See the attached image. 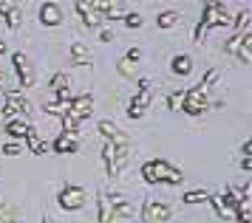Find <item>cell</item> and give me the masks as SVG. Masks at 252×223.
<instances>
[{
    "instance_id": "obj_34",
    "label": "cell",
    "mask_w": 252,
    "mask_h": 223,
    "mask_svg": "<svg viewBox=\"0 0 252 223\" xmlns=\"http://www.w3.org/2000/svg\"><path fill=\"white\" fill-rule=\"evenodd\" d=\"M12 9H14V3H9V0H0V14H9Z\"/></svg>"
},
{
    "instance_id": "obj_2",
    "label": "cell",
    "mask_w": 252,
    "mask_h": 223,
    "mask_svg": "<svg viewBox=\"0 0 252 223\" xmlns=\"http://www.w3.org/2000/svg\"><path fill=\"white\" fill-rule=\"evenodd\" d=\"M57 201H60V206L65 209V212H80L82 206L88 203V195H85V190L82 187H63V192L57 195Z\"/></svg>"
},
{
    "instance_id": "obj_37",
    "label": "cell",
    "mask_w": 252,
    "mask_h": 223,
    "mask_svg": "<svg viewBox=\"0 0 252 223\" xmlns=\"http://www.w3.org/2000/svg\"><path fill=\"white\" fill-rule=\"evenodd\" d=\"M99 40H102V43H114V34H111V31H102V34H99Z\"/></svg>"
},
{
    "instance_id": "obj_20",
    "label": "cell",
    "mask_w": 252,
    "mask_h": 223,
    "mask_svg": "<svg viewBox=\"0 0 252 223\" xmlns=\"http://www.w3.org/2000/svg\"><path fill=\"white\" fill-rule=\"evenodd\" d=\"M218 77H221V71H218V68H210L204 77H201V82H198V90H201V93H207V88H213V85L218 82Z\"/></svg>"
},
{
    "instance_id": "obj_4",
    "label": "cell",
    "mask_w": 252,
    "mask_h": 223,
    "mask_svg": "<svg viewBox=\"0 0 252 223\" xmlns=\"http://www.w3.org/2000/svg\"><path fill=\"white\" fill-rule=\"evenodd\" d=\"M167 218H170V203L153 201V198L142 203V223H164Z\"/></svg>"
},
{
    "instance_id": "obj_36",
    "label": "cell",
    "mask_w": 252,
    "mask_h": 223,
    "mask_svg": "<svg viewBox=\"0 0 252 223\" xmlns=\"http://www.w3.org/2000/svg\"><path fill=\"white\" fill-rule=\"evenodd\" d=\"M241 169H244V172H250V169H252V158H241Z\"/></svg>"
},
{
    "instance_id": "obj_38",
    "label": "cell",
    "mask_w": 252,
    "mask_h": 223,
    "mask_svg": "<svg viewBox=\"0 0 252 223\" xmlns=\"http://www.w3.org/2000/svg\"><path fill=\"white\" fill-rule=\"evenodd\" d=\"M9 51V45H6V40H0V54H6Z\"/></svg>"
},
{
    "instance_id": "obj_40",
    "label": "cell",
    "mask_w": 252,
    "mask_h": 223,
    "mask_svg": "<svg viewBox=\"0 0 252 223\" xmlns=\"http://www.w3.org/2000/svg\"><path fill=\"white\" fill-rule=\"evenodd\" d=\"M43 223H51V218H48V215H46V218H43Z\"/></svg>"
},
{
    "instance_id": "obj_16",
    "label": "cell",
    "mask_w": 252,
    "mask_h": 223,
    "mask_svg": "<svg viewBox=\"0 0 252 223\" xmlns=\"http://www.w3.org/2000/svg\"><path fill=\"white\" fill-rule=\"evenodd\" d=\"M182 11H159V17H156V26H159V28H176V26H179V23H182Z\"/></svg>"
},
{
    "instance_id": "obj_31",
    "label": "cell",
    "mask_w": 252,
    "mask_h": 223,
    "mask_svg": "<svg viewBox=\"0 0 252 223\" xmlns=\"http://www.w3.org/2000/svg\"><path fill=\"white\" fill-rule=\"evenodd\" d=\"M125 59H130V62H136V65H139V59H142V51H139V48H130V51L125 54Z\"/></svg>"
},
{
    "instance_id": "obj_25",
    "label": "cell",
    "mask_w": 252,
    "mask_h": 223,
    "mask_svg": "<svg viewBox=\"0 0 252 223\" xmlns=\"http://www.w3.org/2000/svg\"><path fill=\"white\" fill-rule=\"evenodd\" d=\"M184 93H187V90H173L170 96H167V108H170V111H182V105H184Z\"/></svg>"
},
{
    "instance_id": "obj_23",
    "label": "cell",
    "mask_w": 252,
    "mask_h": 223,
    "mask_svg": "<svg viewBox=\"0 0 252 223\" xmlns=\"http://www.w3.org/2000/svg\"><path fill=\"white\" fill-rule=\"evenodd\" d=\"M150 99H153V96H150V88H148V90H139L136 96L130 99V105H133V108H139V111H148V108H150Z\"/></svg>"
},
{
    "instance_id": "obj_18",
    "label": "cell",
    "mask_w": 252,
    "mask_h": 223,
    "mask_svg": "<svg viewBox=\"0 0 252 223\" xmlns=\"http://www.w3.org/2000/svg\"><path fill=\"white\" fill-rule=\"evenodd\" d=\"M235 54H238V59L244 62V65L252 62V34H244V37H241V45H238Z\"/></svg>"
},
{
    "instance_id": "obj_26",
    "label": "cell",
    "mask_w": 252,
    "mask_h": 223,
    "mask_svg": "<svg viewBox=\"0 0 252 223\" xmlns=\"http://www.w3.org/2000/svg\"><path fill=\"white\" fill-rule=\"evenodd\" d=\"M20 23H23V11L17 9V6H14L12 11H9V14H6V26H9V28H20Z\"/></svg>"
},
{
    "instance_id": "obj_3",
    "label": "cell",
    "mask_w": 252,
    "mask_h": 223,
    "mask_svg": "<svg viewBox=\"0 0 252 223\" xmlns=\"http://www.w3.org/2000/svg\"><path fill=\"white\" fill-rule=\"evenodd\" d=\"M150 172H153V178H156V184H173V187H179L184 181L182 169H176L173 164H167V161H161V158H156V161H150Z\"/></svg>"
},
{
    "instance_id": "obj_5",
    "label": "cell",
    "mask_w": 252,
    "mask_h": 223,
    "mask_svg": "<svg viewBox=\"0 0 252 223\" xmlns=\"http://www.w3.org/2000/svg\"><path fill=\"white\" fill-rule=\"evenodd\" d=\"M12 62H14V71H17V77H20V88H34V68H32V62L26 59L23 51H17V54H12Z\"/></svg>"
},
{
    "instance_id": "obj_10",
    "label": "cell",
    "mask_w": 252,
    "mask_h": 223,
    "mask_svg": "<svg viewBox=\"0 0 252 223\" xmlns=\"http://www.w3.org/2000/svg\"><path fill=\"white\" fill-rule=\"evenodd\" d=\"M71 62H74V65H80V68L94 65V54H91V48L82 43V40H74V43H71Z\"/></svg>"
},
{
    "instance_id": "obj_21",
    "label": "cell",
    "mask_w": 252,
    "mask_h": 223,
    "mask_svg": "<svg viewBox=\"0 0 252 223\" xmlns=\"http://www.w3.org/2000/svg\"><path fill=\"white\" fill-rule=\"evenodd\" d=\"M6 133L12 136V139H26L29 124H26V122H6Z\"/></svg>"
},
{
    "instance_id": "obj_8",
    "label": "cell",
    "mask_w": 252,
    "mask_h": 223,
    "mask_svg": "<svg viewBox=\"0 0 252 223\" xmlns=\"http://www.w3.org/2000/svg\"><path fill=\"white\" fill-rule=\"evenodd\" d=\"M91 113H94V96L82 93V96H77V99H71V105H68V116H74L77 122L88 119Z\"/></svg>"
},
{
    "instance_id": "obj_33",
    "label": "cell",
    "mask_w": 252,
    "mask_h": 223,
    "mask_svg": "<svg viewBox=\"0 0 252 223\" xmlns=\"http://www.w3.org/2000/svg\"><path fill=\"white\" fill-rule=\"evenodd\" d=\"M127 116L136 122V119H142V116H145V111H139V108H133V105H130V108H127Z\"/></svg>"
},
{
    "instance_id": "obj_9",
    "label": "cell",
    "mask_w": 252,
    "mask_h": 223,
    "mask_svg": "<svg viewBox=\"0 0 252 223\" xmlns=\"http://www.w3.org/2000/svg\"><path fill=\"white\" fill-rule=\"evenodd\" d=\"M74 9H77V14L82 17V23H85L88 28H94V26H102V14L94 9V3L80 0V3H74Z\"/></svg>"
},
{
    "instance_id": "obj_19",
    "label": "cell",
    "mask_w": 252,
    "mask_h": 223,
    "mask_svg": "<svg viewBox=\"0 0 252 223\" xmlns=\"http://www.w3.org/2000/svg\"><path fill=\"white\" fill-rule=\"evenodd\" d=\"M99 223H114V203H111V195H102V198H99Z\"/></svg>"
},
{
    "instance_id": "obj_22",
    "label": "cell",
    "mask_w": 252,
    "mask_h": 223,
    "mask_svg": "<svg viewBox=\"0 0 252 223\" xmlns=\"http://www.w3.org/2000/svg\"><path fill=\"white\" fill-rule=\"evenodd\" d=\"M184 203H207L210 201V192L207 190H193V192H184Z\"/></svg>"
},
{
    "instance_id": "obj_1",
    "label": "cell",
    "mask_w": 252,
    "mask_h": 223,
    "mask_svg": "<svg viewBox=\"0 0 252 223\" xmlns=\"http://www.w3.org/2000/svg\"><path fill=\"white\" fill-rule=\"evenodd\" d=\"M213 26H229L232 28V14L224 3H204L201 9V20L195 26V43H204V34L213 28Z\"/></svg>"
},
{
    "instance_id": "obj_11",
    "label": "cell",
    "mask_w": 252,
    "mask_h": 223,
    "mask_svg": "<svg viewBox=\"0 0 252 223\" xmlns=\"http://www.w3.org/2000/svg\"><path fill=\"white\" fill-rule=\"evenodd\" d=\"M65 20V14H63V9H60V3H43L40 6V23L43 26H60V23Z\"/></svg>"
},
{
    "instance_id": "obj_30",
    "label": "cell",
    "mask_w": 252,
    "mask_h": 223,
    "mask_svg": "<svg viewBox=\"0 0 252 223\" xmlns=\"http://www.w3.org/2000/svg\"><path fill=\"white\" fill-rule=\"evenodd\" d=\"M142 181H145V184H156L153 172H150V161H148V164H142Z\"/></svg>"
},
{
    "instance_id": "obj_12",
    "label": "cell",
    "mask_w": 252,
    "mask_h": 223,
    "mask_svg": "<svg viewBox=\"0 0 252 223\" xmlns=\"http://www.w3.org/2000/svg\"><path fill=\"white\" fill-rule=\"evenodd\" d=\"M51 153H57V156H65V153H77V139H74V136L60 133L57 139L51 141Z\"/></svg>"
},
{
    "instance_id": "obj_14",
    "label": "cell",
    "mask_w": 252,
    "mask_h": 223,
    "mask_svg": "<svg viewBox=\"0 0 252 223\" xmlns=\"http://www.w3.org/2000/svg\"><path fill=\"white\" fill-rule=\"evenodd\" d=\"M130 144H122V147H114V161H111V167H114V175H119L122 169L127 167V161H130Z\"/></svg>"
},
{
    "instance_id": "obj_27",
    "label": "cell",
    "mask_w": 252,
    "mask_h": 223,
    "mask_svg": "<svg viewBox=\"0 0 252 223\" xmlns=\"http://www.w3.org/2000/svg\"><path fill=\"white\" fill-rule=\"evenodd\" d=\"M68 88V77L65 74H54L51 77V85H48V93H57V90Z\"/></svg>"
},
{
    "instance_id": "obj_17",
    "label": "cell",
    "mask_w": 252,
    "mask_h": 223,
    "mask_svg": "<svg viewBox=\"0 0 252 223\" xmlns=\"http://www.w3.org/2000/svg\"><path fill=\"white\" fill-rule=\"evenodd\" d=\"M116 71H119V77L125 79H139V65L136 62H130V59H116Z\"/></svg>"
},
{
    "instance_id": "obj_35",
    "label": "cell",
    "mask_w": 252,
    "mask_h": 223,
    "mask_svg": "<svg viewBox=\"0 0 252 223\" xmlns=\"http://www.w3.org/2000/svg\"><path fill=\"white\" fill-rule=\"evenodd\" d=\"M250 150H252V141L247 139V141L241 144V156H244V158H250Z\"/></svg>"
},
{
    "instance_id": "obj_6",
    "label": "cell",
    "mask_w": 252,
    "mask_h": 223,
    "mask_svg": "<svg viewBox=\"0 0 252 223\" xmlns=\"http://www.w3.org/2000/svg\"><path fill=\"white\" fill-rule=\"evenodd\" d=\"M184 113H190V116H201V113L207 111V93H201V90H187L184 93V105H182Z\"/></svg>"
},
{
    "instance_id": "obj_13",
    "label": "cell",
    "mask_w": 252,
    "mask_h": 223,
    "mask_svg": "<svg viewBox=\"0 0 252 223\" xmlns=\"http://www.w3.org/2000/svg\"><path fill=\"white\" fill-rule=\"evenodd\" d=\"M170 68H173L176 77H190V74H193V56L190 54H176L173 62H170Z\"/></svg>"
},
{
    "instance_id": "obj_28",
    "label": "cell",
    "mask_w": 252,
    "mask_h": 223,
    "mask_svg": "<svg viewBox=\"0 0 252 223\" xmlns=\"http://www.w3.org/2000/svg\"><path fill=\"white\" fill-rule=\"evenodd\" d=\"M14 221H17V212H14L12 206L0 203V223H14Z\"/></svg>"
},
{
    "instance_id": "obj_39",
    "label": "cell",
    "mask_w": 252,
    "mask_h": 223,
    "mask_svg": "<svg viewBox=\"0 0 252 223\" xmlns=\"http://www.w3.org/2000/svg\"><path fill=\"white\" fill-rule=\"evenodd\" d=\"M0 85H6V74L3 71H0Z\"/></svg>"
},
{
    "instance_id": "obj_7",
    "label": "cell",
    "mask_w": 252,
    "mask_h": 223,
    "mask_svg": "<svg viewBox=\"0 0 252 223\" xmlns=\"http://www.w3.org/2000/svg\"><path fill=\"white\" fill-rule=\"evenodd\" d=\"M3 113H6V116L23 113L26 119H29V116H32V102L26 99V96H20L17 90H12V93H6V108H3Z\"/></svg>"
},
{
    "instance_id": "obj_15",
    "label": "cell",
    "mask_w": 252,
    "mask_h": 223,
    "mask_svg": "<svg viewBox=\"0 0 252 223\" xmlns=\"http://www.w3.org/2000/svg\"><path fill=\"white\" fill-rule=\"evenodd\" d=\"M26 147H29V153H34V156H40V153H46L48 150V144L40 139L37 127H32V124H29V133H26Z\"/></svg>"
},
{
    "instance_id": "obj_29",
    "label": "cell",
    "mask_w": 252,
    "mask_h": 223,
    "mask_svg": "<svg viewBox=\"0 0 252 223\" xmlns=\"http://www.w3.org/2000/svg\"><path fill=\"white\" fill-rule=\"evenodd\" d=\"M0 153H3V156H9V158H14V156H20V153H23V147H20V144H3V147H0Z\"/></svg>"
},
{
    "instance_id": "obj_32",
    "label": "cell",
    "mask_w": 252,
    "mask_h": 223,
    "mask_svg": "<svg viewBox=\"0 0 252 223\" xmlns=\"http://www.w3.org/2000/svg\"><path fill=\"white\" fill-rule=\"evenodd\" d=\"M238 45H241V37H235V34H232V40L227 43V51H229V54H235V51H238Z\"/></svg>"
},
{
    "instance_id": "obj_24",
    "label": "cell",
    "mask_w": 252,
    "mask_h": 223,
    "mask_svg": "<svg viewBox=\"0 0 252 223\" xmlns=\"http://www.w3.org/2000/svg\"><path fill=\"white\" fill-rule=\"evenodd\" d=\"M122 23H125L127 28H142V23H145V17H142L139 11H127V14H122Z\"/></svg>"
}]
</instances>
